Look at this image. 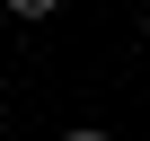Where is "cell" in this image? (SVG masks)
Masks as SVG:
<instances>
[{
	"label": "cell",
	"instance_id": "obj_3",
	"mask_svg": "<svg viewBox=\"0 0 150 141\" xmlns=\"http://www.w3.org/2000/svg\"><path fill=\"white\" fill-rule=\"evenodd\" d=\"M141 35H150V18H141Z\"/></svg>",
	"mask_w": 150,
	"mask_h": 141
},
{
	"label": "cell",
	"instance_id": "obj_2",
	"mask_svg": "<svg viewBox=\"0 0 150 141\" xmlns=\"http://www.w3.org/2000/svg\"><path fill=\"white\" fill-rule=\"evenodd\" d=\"M62 141H106V132H62Z\"/></svg>",
	"mask_w": 150,
	"mask_h": 141
},
{
	"label": "cell",
	"instance_id": "obj_4",
	"mask_svg": "<svg viewBox=\"0 0 150 141\" xmlns=\"http://www.w3.org/2000/svg\"><path fill=\"white\" fill-rule=\"evenodd\" d=\"M0 97H9V88H0Z\"/></svg>",
	"mask_w": 150,
	"mask_h": 141
},
{
	"label": "cell",
	"instance_id": "obj_1",
	"mask_svg": "<svg viewBox=\"0 0 150 141\" xmlns=\"http://www.w3.org/2000/svg\"><path fill=\"white\" fill-rule=\"evenodd\" d=\"M9 9H18V18H53L62 0H9Z\"/></svg>",
	"mask_w": 150,
	"mask_h": 141
}]
</instances>
